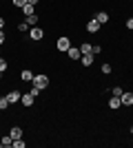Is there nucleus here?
<instances>
[{
  "label": "nucleus",
  "mask_w": 133,
  "mask_h": 148,
  "mask_svg": "<svg viewBox=\"0 0 133 148\" xmlns=\"http://www.w3.org/2000/svg\"><path fill=\"white\" fill-rule=\"evenodd\" d=\"M100 71H102L104 75H109V73H111V64H102V69H100Z\"/></svg>",
  "instance_id": "nucleus-24"
},
{
  "label": "nucleus",
  "mask_w": 133,
  "mask_h": 148,
  "mask_svg": "<svg viewBox=\"0 0 133 148\" xmlns=\"http://www.w3.org/2000/svg\"><path fill=\"white\" fill-rule=\"evenodd\" d=\"M20 97H22V93H20V91H16V88L7 93V99H9V104H11V106H16V104H18V102H20Z\"/></svg>",
  "instance_id": "nucleus-4"
},
{
  "label": "nucleus",
  "mask_w": 133,
  "mask_h": 148,
  "mask_svg": "<svg viewBox=\"0 0 133 148\" xmlns=\"http://www.w3.org/2000/svg\"><path fill=\"white\" fill-rule=\"evenodd\" d=\"M18 31H20V33H27V31H29V25H27V20L18 25Z\"/></svg>",
  "instance_id": "nucleus-20"
},
{
  "label": "nucleus",
  "mask_w": 133,
  "mask_h": 148,
  "mask_svg": "<svg viewBox=\"0 0 133 148\" xmlns=\"http://www.w3.org/2000/svg\"><path fill=\"white\" fill-rule=\"evenodd\" d=\"M95 53H102V47H100V44H93V56H95Z\"/></svg>",
  "instance_id": "nucleus-25"
},
{
  "label": "nucleus",
  "mask_w": 133,
  "mask_h": 148,
  "mask_svg": "<svg viewBox=\"0 0 133 148\" xmlns=\"http://www.w3.org/2000/svg\"><path fill=\"white\" fill-rule=\"evenodd\" d=\"M7 66H9V62H7V60H5V58L0 56V71H5V69H7Z\"/></svg>",
  "instance_id": "nucleus-23"
},
{
  "label": "nucleus",
  "mask_w": 133,
  "mask_h": 148,
  "mask_svg": "<svg viewBox=\"0 0 133 148\" xmlns=\"http://www.w3.org/2000/svg\"><path fill=\"white\" fill-rule=\"evenodd\" d=\"M120 106H122L120 97H115V95H113V97L109 99V108H113V111H115V108H120Z\"/></svg>",
  "instance_id": "nucleus-13"
},
{
  "label": "nucleus",
  "mask_w": 133,
  "mask_h": 148,
  "mask_svg": "<svg viewBox=\"0 0 133 148\" xmlns=\"http://www.w3.org/2000/svg\"><path fill=\"white\" fill-rule=\"evenodd\" d=\"M9 106H11V104H9L7 95H5V97H0V111H5V108H9Z\"/></svg>",
  "instance_id": "nucleus-18"
},
{
  "label": "nucleus",
  "mask_w": 133,
  "mask_h": 148,
  "mask_svg": "<svg viewBox=\"0 0 133 148\" xmlns=\"http://www.w3.org/2000/svg\"><path fill=\"white\" fill-rule=\"evenodd\" d=\"M0 29H5V18H0Z\"/></svg>",
  "instance_id": "nucleus-30"
},
{
  "label": "nucleus",
  "mask_w": 133,
  "mask_h": 148,
  "mask_svg": "<svg viewBox=\"0 0 133 148\" xmlns=\"http://www.w3.org/2000/svg\"><path fill=\"white\" fill-rule=\"evenodd\" d=\"M127 29H129V31H133V18H129V20H127Z\"/></svg>",
  "instance_id": "nucleus-27"
},
{
  "label": "nucleus",
  "mask_w": 133,
  "mask_h": 148,
  "mask_svg": "<svg viewBox=\"0 0 133 148\" xmlns=\"http://www.w3.org/2000/svg\"><path fill=\"white\" fill-rule=\"evenodd\" d=\"M29 93H31L33 97H38V95H40V88H36V86H33V88H31V91H29Z\"/></svg>",
  "instance_id": "nucleus-26"
},
{
  "label": "nucleus",
  "mask_w": 133,
  "mask_h": 148,
  "mask_svg": "<svg viewBox=\"0 0 133 148\" xmlns=\"http://www.w3.org/2000/svg\"><path fill=\"white\" fill-rule=\"evenodd\" d=\"M27 2H29V5H33V7H36V5H38V2H40V0H27Z\"/></svg>",
  "instance_id": "nucleus-29"
},
{
  "label": "nucleus",
  "mask_w": 133,
  "mask_h": 148,
  "mask_svg": "<svg viewBox=\"0 0 133 148\" xmlns=\"http://www.w3.org/2000/svg\"><path fill=\"white\" fill-rule=\"evenodd\" d=\"M27 144L22 142V137H20V139H13V148H25Z\"/></svg>",
  "instance_id": "nucleus-21"
},
{
  "label": "nucleus",
  "mask_w": 133,
  "mask_h": 148,
  "mask_svg": "<svg viewBox=\"0 0 133 148\" xmlns=\"http://www.w3.org/2000/svg\"><path fill=\"white\" fill-rule=\"evenodd\" d=\"M20 80H22V82H33V73H31V71H27V69H25V71L20 73Z\"/></svg>",
  "instance_id": "nucleus-15"
},
{
  "label": "nucleus",
  "mask_w": 133,
  "mask_h": 148,
  "mask_svg": "<svg viewBox=\"0 0 133 148\" xmlns=\"http://www.w3.org/2000/svg\"><path fill=\"white\" fill-rule=\"evenodd\" d=\"M111 93H113L115 97H122V93H124V88H120V86H113V88H111Z\"/></svg>",
  "instance_id": "nucleus-19"
},
{
  "label": "nucleus",
  "mask_w": 133,
  "mask_h": 148,
  "mask_svg": "<svg viewBox=\"0 0 133 148\" xmlns=\"http://www.w3.org/2000/svg\"><path fill=\"white\" fill-rule=\"evenodd\" d=\"M0 146H5V148H11V146H13V137H11V135H5V137H0Z\"/></svg>",
  "instance_id": "nucleus-11"
},
{
  "label": "nucleus",
  "mask_w": 133,
  "mask_h": 148,
  "mask_svg": "<svg viewBox=\"0 0 133 148\" xmlns=\"http://www.w3.org/2000/svg\"><path fill=\"white\" fill-rule=\"evenodd\" d=\"M122 106H133V93L131 91H124L122 93V97H120Z\"/></svg>",
  "instance_id": "nucleus-7"
},
{
  "label": "nucleus",
  "mask_w": 133,
  "mask_h": 148,
  "mask_svg": "<svg viewBox=\"0 0 133 148\" xmlns=\"http://www.w3.org/2000/svg\"><path fill=\"white\" fill-rule=\"evenodd\" d=\"M13 2V7H18V9H22V7L27 5V0H11Z\"/></svg>",
  "instance_id": "nucleus-22"
},
{
  "label": "nucleus",
  "mask_w": 133,
  "mask_h": 148,
  "mask_svg": "<svg viewBox=\"0 0 133 148\" xmlns=\"http://www.w3.org/2000/svg\"><path fill=\"white\" fill-rule=\"evenodd\" d=\"M33 102H36V97H33L31 93H25V95L20 97V104H22V106H27V108H31V106H33Z\"/></svg>",
  "instance_id": "nucleus-5"
},
{
  "label": "nucleus",
  "mask_w": 133,
  "mask_h": 148,
  "mask_svg": "<svg viewBox=\"0 0 133 148\" xmlns=\"http://www.w3.org/2000/svg\"><path fill=\"white\" fill-rule=\"evenodd\" d=\"M80 51H82V53H93V44L82 42V44H80Z\"/></svg>",
  "instance_id": "nucleus-17"
},
{
  "label": "nucleus",
  "mask_w": 133,
  "mask_h": 148,
  "mask_svg": "<svg viewBox=\"0 0 133 148\" xmlns=\"http://www.w3.org/2000/svg\"><path fill=\"white\" fill-rule=\"evenodd\" d=\"M22 13H25V18H27V16H33V13H36V7H33V5H29V2H27V5L22 7Z\"/></svg>",
  "instance_id": "nucleus-14"
},
{
  "label": "nucleus",
  "mask_w": 133,
  "mask_h": 148,
  "mask_svg": "<svg viewBox=\"0 0 133 148\" xmlns=\"http://www.w3.org/2000/svg\"><path fill=\"white\" fill-rule=\"evenodd\" d=\"M67 56H69V60H80V58H82V51L76 49V47H71V49L67 51Z\"/></svg>",
  "instance_id": "nucleus-9"
},
{
  "label": "nucleus",
  "mask_w": 133,
  "mask_h": 148,
  "mask_svg": "<svg viewBox=\"0 0 133 148\" xmlns=\"http://www.w3.org/2000/svg\"><path fill=\"white\" fill-rule=\"evenodd\" d=\"M93 60H95V56H93V53H82V58H80L82 66H91V64H93Z\"/></svg>",
  "instance_id": "nucleus-8"
},
{
  "label": "nucleus",
  "mask_w": 133,
  "mask_h": 148,
  "mask_svg": "<svg viewBox=\"0 0 133 148\" xmlns=\"http://www.w3.org/2000/svg\"><path fill=\"white\" fill-rule=\"evenodd\" d=\"M25 20H27V25H29V27H36V25H38V20H40V18L36 16V13H33V16H27Z\"/></svg>",
  "instance_id": "nucleus-16"
},
{
  "label": "nucleus",
  "mask_w": 133,
  "mask_h": 148,
  "mask_svg": "<svg viewBox=\"0 0 133 148\" xmlns=\"http://www.w3.org/2000/svg\"><path fill=\"white\" fill-rule=\"evenodd\" d=\"M29 38H31L33 42H40L44 38V31L40 29V27H31V31H29Z\"/></svg>",
  "instance_id": "nucleus-3"
},
{
  "label": "nucleus",
  "mask_w": 133,
  "mask_h": 148,
  "mask_svg": "<svg viewBox=\"0 0 133 148\" xmlns=\"http://www.w3.org/2000/svg\"><path fill=\"white\" fill-rule=\"evenodd\" d=\"M0 77H2V71H0Z\"/></svg>",
  "instance_id": "nucleus-32"
},
{
  "label": "nucleus",
  "mask_w": 133,
  "mask_h": 148,
  "mask_svg": "<svg viewBox=\"0 0 133 148\" xmlns=\"http://www.w3.org/2000/svg\"><path fill=\"white\" fill-rule=\"evenodd\" d=\"M100 27H102V25H100L95 18H91V20L87 22V31H89V33H98V31H100Z\"/></svg>",
  "instance_id": "nucleus-6"
},
{
  "label": "nucleus",
  "mask_w": 133,
  "mask_h": 148,
  "mask_svg": "<svg viewBox=\"0 0 133 148\" xmlns=\"http://www.w3.org/2000/svg\"><path fill=\"white\" fill-rule=\"evenodd\" d=\"M22 133H25V130L20 128V126H11V128H9V135H11L13 139H20V137H22Z\"/></svg>",
  "instance_id": "nucleus-10"
},
{
  "label": "nucleus",
  "mask_w": 133,
  "mask_h": 148,
  "mask_svg": "<svg viewBox=\"0 0 133 148\" xmlns=\"http://www.w3.org/2000/svg\"><path fill=\"white\" fill-rule=\"evenodd\" d=\"M131 135H133V126H131Z\"/></svg>",
  "instance_id": "nucleus-31"
},
{
  "label": "nucleus",
  "mask_w": 133,
  "mask_h": 148,
  "mask_svg": "<svg viewBox=\"0 0 133 148\" xmlns=\"http://www.w3.org/2000/svg\"><path fill=\"white\" fill-rule=\"evenodd\" d=\"M0 56H2V51H0Z\"/></svg>",
  "instance_id": "nucleus-33"
},
{
  "label": "nucleus",
  "mask_w": 133,
  "mask_h": 148,
  "mask_svg": "<svg viewBox=\"0 0 133 148\" xmlns=\"http://www.w3.org/2000/svg\"><path fill=\"white\" fill-rule=\"evenodd\" d=\"M56 49L60 51V53H67V51L71 49V40H69V36H60L56 40Z\"/></svg>",
  "instance_id": "nucleus-1"
},
{
  "label": "nucleus",
  "mask_w": 133,
  "mask_h": 148,
  "mask_svg": "<svg viewBox=\"0 0 133 148\" xmlns=\"http://www.w3.org/2000/svg\"><path fill=\"white\" fill-rule=\"evenodd\" d=\"M5 40H7V36H5V31H2V29H0V44H2V42H5Z\"/></svg>",
  "instance_id": "nucleus-28"
},
{
  "label": "nucleus",
  "mask_w": 133,
  "mask_h": 148,
  "mask_svg": "<svg viewBox=\"0 0 133 148\" xmlns=\"http://www.w3.org/2000/svg\"><path fill=\"white\" fill-rule=\"evenodd\" d=\"M33 86L36 88H47L49 86V75H44V73H38V75H33Z\"/></svg>",
  "instance_id": "nucleus-2"
},
{
  "label": "nucleus",
  "mask_w": 133,
  "mask_h": 148,
  "mask_svg": "<svg viewBox=\"0 0 133 148\" xmlns=\"http://www.w3.org/2000/svg\"><path fill=\"white\" fill-rule=\"evenodd\" d=\"M95 20H98L100 25H107V22H109V13H107V11H100V13H95Z\"/></svg>",
  "instance_id": "nucleus-12"
}]
</instances>
